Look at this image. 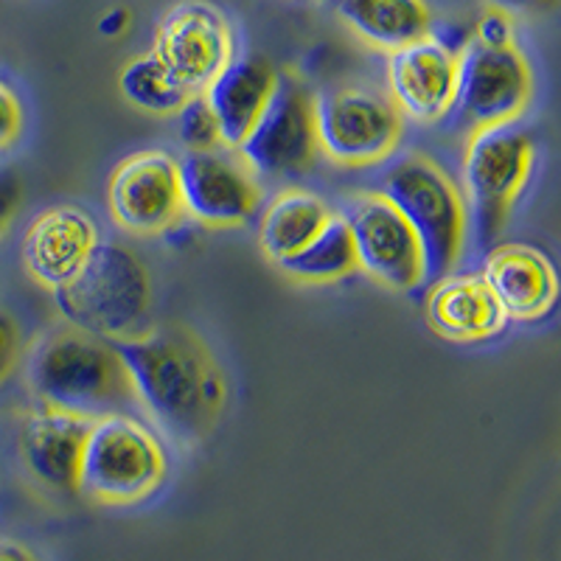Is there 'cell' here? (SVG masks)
Returning a JSON list of instances; mask_svg holds the SVG:
<instances>
[{"mask_svg": "<svg viewBox=\"0 0 561 561\" xmlns=\"http://www.w3.org/2000/svg\"><path fill=\"white\" fill-rule=\"evenodd\" d=\"M127 28H129V9L124 7H113L110 12L102 14V20H99V34H102V37H122Z\"/></svg>", "mask_w": 561, "mask_h": 561, "instance_id": "obj_29", "label": "cell"}, {"mask_svg": "<svg viewBox=\"0 0 561 561\" xmlns=\"http://www.w3.org/2000/svg\"><path fill=\"white\" fill-rule=\"evenodd\" d=\"M0 561H34V556L14 542H0Z\"/></svg>", "mask_w": 561, "mask_h": 561, "instance_id": "obj_31", "label": "cell"}, {"mask_svg": "<svg viewBox=\"0 0 561 561\" xmlns=\"http://www.w3.org/2000/svg\"><path fill=\"white\" fill-rule=\"evenodd\" d=\"M152 54L192 93H203L237 57L230 20L210 0H180L154 28Z\"/></svg>", "mask_w": 561, "mask_h": 561, "instance_id": "obj_10", "label": "cell"}, {"mask_svg": "<svg viewBox=\"0 0 561 561\" xmlns=\"http://www.w3.org/2000/svg\"><path fill=\"white\" fill-rule=\"evenodd\" d=\"M390 102L415 124H438L455 110L458 51L444 39L427 37L388 54Z\"/></svg>", "mask_w": 561, "mask_h": 561, "instance_id": "obj_14", "label": "cell"}, {"mask_svg": "<svg viewBox=\"0 0 561 561\" xmlns=\"http://www.w3.org/2000/svg\"><path fill=\"white\" fill-rule=\"evenodd\" d=\"M320 154L343 169H370L390 160L402 144L404 118L377 90L334 88L314 96Z\"/></svg>", "mask_w": 561, "mask_h": 561, "instance_id": "obj_7", "label": "cell"}, {"mask_svg": "<svg viewBox=\"0 0 561 561\" xmlns=\"http://www.w3.org/2000/svg\"><path fill=\"white\" fill-rule=\"evenodd\" d=\"M491 9H500L505 14H534L550 9L556 0H485Z\"/></svg>", "mask_w": 561, "mask_h": 561, "instance_id": "obj_30", "label": "cell"}, {"mask_svg": "<svg viewBox=\"0 0 561 561\" xmlns=\"http://www.w3.org/2000/svg\"><path fill=\"white\" fill-rule=\"evenodd\" d=\"M118 90L135 110L149 115H174L192 96V90H185L152 51L124 65L118 73Z\"/></svg>", "mask_w": 561, "mask_h": 561, "instance_id": "obj_23", "label": "cell"}, {"mask_svg": "<svg viewBox=\"0 0 561 561\" xmlns=\"http://www.w3.org/2000/svg\"><path fill=\"white\" fill-rule=\"evenodd\" d=\"M26 382L43 408L88 421L138 408L113 343L68 323L34 340L26 357Z\"/></svg>", "mask_w": 561, "mask_h": 561, "instance_id": "obj_2", "label": "cell"}, {"mask_svg": "<svg viewBox=\"0 0 561 561\" xmlns=\"http://www.w3.org/2000/svg\"><path fill=\"white\" fill-rule=\"evenodd\" d=\"M427 323L449 343H483L503 334V307L483 280V275H440L424 300Z\"/></svg>", "mask_w": 561, "mask_h": 561, "instance_id": "obj_18", "label": "cell"}, {"mask_svg": "<svg viewBox=\"0 0 561 561\" xmlns=\"http://www.w3.org/2000/svg\"><path fill=\"white\" fill-rule=\"evenodd\" d=\"M534 99V70L517 45L485 48L466 43L458 51L455 110L469 129L517 124Z\"/></svg>", "mask_w": 561, "mask_h": 561, "instance_id": "obj_9", "label": "cell"}, {"mask_svg": "<svg viewBox=\"0 0 561 561\" xmlns=\"http://www.w3.org/2000/svg\"><path fill=\"white\" fill-rule=\"evenodd\" d=\"M163 478L167 453L144 421L133 413L90 421L77 494L99 505H133L158 491Z\"/></svg>", "mask_w": 561, "mask_h": 561, "instance_id": "obj_5", "label": "cell"}, {"mask_svg": "<svg viewBox=\"0 0 561 561\" xmlns=\"http://www.w3.org/2000/svg\"><path fill=\"white\" fill-rule=\"evenodd\" d=\"M174 115H178V138L185 147V152H203V149L222 147L217 115H214L203 93H192Z\"/></svg>", "mask_w": 561, "mask_h": 561, "instance_id": "obj_24", "label": "cell"}, {"mask_svg": "<svg viewBox=\"0 0 561 561\" xmlns=\"http://www.w3.org/2000/svg\"><path fill=\"white\" fill-rule=\"evenodd\" d=\"M278 267L300 284H332L354 273L357 253L343 214H332L314 239H309L295 255L284 259Z\"/></svg>", "mask_w": 561, "mask_h": 561, "instance_id": "obj_22", "label": "cell"}, {"mask_svg": "<svg viewBox=\"0 0 561 561\" xmlns=\"http://www.w3.org/2000/svg\"><path fill=\"white\" fill-rule=\"evenodd\" d=\"M110 343L127 368L135 402L160 433L183 447L208 438L225 410L228 385L208 345L192 329L147 325Z\"/></svg>", "mask_w": 561, "mask_h": 561, "instance_id": "obj_1", "label": "cell"}, {"mask_svg": "<svg viewBox=\"0 0 561 561\" xmlns=\"http://www.w3.org/2000/svg\"><path fill=\"white\" fill-rule=\"evenodd\" d=\"M275 82H278V70L264 57L250 54V57H233V62L203 90V96L217 115L222 147H242V140L267 107Z\"/></svg>", "mask_w": 561, "mask_h": 561, "instance_id": "obj_19", "label": "cell"}, {"mask_svg": "<svg viewBox=\"0 0 561 561\" xmlns=\"http://www.w3.org/2000/svg\"><path fill=\"white\" fill-rule=\"evenodd\" d=\"M20 359V332L12 314L0 309V385L7 382Z\"/></svg>", "mask_w": 561, "mask_h": 561, "instance_id": "obj_28", "label": "cell"}, {"mask_svg": "<svg viewBox=\"0 0 561 561\" xmlns=\"http://www.w3.org/2000/svg\"><path fill=\"white\" fill-rule=\"evenodd\" d=\"M255 174L300 178L320 158L314 93L295 73H278L273 96L237 149Z\"/></svg>", "mask_w": 561, "mask_h": 561, "instance_id": "obj_8", "label": "cell"}, {"mask_svg": "<svg viewBox=\"0 0 561 561\" xmlns=\"http://www.w3.org/2000/svg\"><path fill=\"white\" fill-rule=\"evenodd\" d=\"M88 427V419L39 404L20 427V458L26 472L43 489L77 494Z\"/></svg>", "mask_w": 561, "mask_h": 561, "instance_id": "obj_17", "label": "cell"}, {"mask_svg": "<svg viewBox=\"0 0 561 561\" xmlns=\"http://www.w3.org/2000/svg\"><path fill=\"white\" fill-rule=\"evenodd\" d=\"M99 242V225L88 210L77 205H54L32 219L20 259L39 287L54 293L84 267Z\"/></svg>", "mask_w": 561, "mask_h": 561, "instance_id": "obj_15", "label": "cell"}, {"mask_svg": "<svg viewBox=\"0 0 561 561\" xmlns=\"http://www.w3.org/2000/svg\"><path fill=\"white\" fill-rule=\"evenodd\" d=\"M343 217L354 239L357 270L396 293L419 289L427 280L419 239L382 192L357 194Z\"/></svg>", "mask_w": 561, "mask_h": 561, "instance_id": "obj_11", "label": "cell"}, {"mask_svg": "<svg viewBox=\"0 0 561 561\" xmlns=\"http://www.w3.org/2000/svg\"><path fill=\"white\" fill-rule=\"evenodd\" d=\"M334 210L312 192L304 188H287L264 208L262 225H259V244L262 253L273 264L298 253L309 239H314L320 228L329 222Z\"/></svg>", "mask_w": 561, "mask_h": 561, "instance_id": "obj_21", "label": "cell"}, {"mask_svg": "<svg viewBox=\"0 0 561 561\" xmlns=\"http://www.w3.org/2000/svg\"><path fill=\"white\" fill-rule=\"evenodd\" d=\"M483 280L514 323H539L556 309L559 275L548 253L528 242H497L485 250Z\"/></svg>", "mask_w": 561, "mask_h": 561, "instance_id": "obj_16", "label": "cell"}, {"mask_svg": "<svg viewBox=\"0 0 561 561\" xmlns=\"http://www.w3.org/2000/svg\"><path fill=\"white\" fill-rule=\"evenodd\" d=\"M382 194L419 239L427 280L453 273L469 239L463 194L453 178L427 154L408 152L385 172Z\"/></svg>", "mask_w": 561, "mask_h": 561, "instance_id": "obj_4", "label": "cell"}, {"mask_svg": "<svg viewBox=\"0 0 561 561\" xmlns=\"http://www.w3.org/2000/svg\"><path fill=\"white\" fill-rule=\"evenodd\" d=\"M20 129H23V110H20L18 96L0 82V152L20 138Z\"/></svg>", "mask_w": 561, "mask_h": 561, "instance_id": "obj_27", "label": "cell"}, {"mask_svg": "<svg viewBox=\"0 0 561 561\" xmlns=\"http://www.w3.org/2000/svg\"><path fill=\"white\" fill-rule=\"evenodd\" d=\"M332 7L363 43L385 54L427 37L433 28L427 0H332Z\"/></svg>", "mask_w": 561, "mask_h": 561, "instance_id": "obj_20", "label": "cell"}, {"mask_svg": "<svg viewBox=\"0 0 561 561\" xmlns=\"http://www.w3.org/2000/svg\"><path fill=\"white\" fill-rule=\"evenodd\" d=\"M51 295L62 323L104 340H122L147 329L152 275L129 248L99 242L84 267Z\"/></svg>", "mask_w": 561, "mask_h": 561, "instance_id": "obj_3", "label": "cell"}, {"mask_svg": "<svg viewBox=\"0 0 561 561\" xmlns=\"http://www.w3.org/2000/svg\"><path fill=\"white\" fill-rule=\"evenodd\" d=\"M178 169L183 217H192L205 228H237L259 208L262 188L237 149L185 152Z\"/></svg>", "mask_w": 561, "mask_h": 561, "instance_id": "obj_12", "label": "cell"}, {"mask_svg": "<svg viewBox=\"0 0 561 561\" xmlns=\"http://www.w3.org/2000/svg\"><path fill=\"white\" fill-rule=\"evenodd\" d=\"M536 147L517 124L474 129L463 154V203L478 248L497 244L534 172Z\"/></svg>", "mask_w": 561, "mask_h": 561, "instance_id": "obj_6", "label": "cell"}, {"mask_svg": "<svg viewBox=\"0 0 561 561\" xmlns=\"http://www.w3.org/2000/svg\"><path fill=\"white\" fill-rule=\"evenodd\" d=\"M472 39L485 45V48H508V45H517L514 43V20H511V14L489 7L483 18L478 20Z\"/></svg>", "mask_w": 561, "mask_h": 561, "instance_id": "obj_25", "label": "cell"}, {"mask_svg": "<svg viewBox=\"0 0 561 561\" xmlns=\"http://www.w3.org/2000/svg\"><path fill=\"white\" fill-rule=\"evenodd\" d=\"M20 205H23V180L14 169H0V237L14 222Z\"/></svg>", "mask_w": 561, "mask_h": 561, "instance_id": "obj_26", "label": "cell"}, {"mask_svg": "<svg viewBox=\"0 0 561 561\" xmlns=\"http://www.w3.org/2000/svg\"><path fill=\"white\" fill-rule=\"evenodd\" d=\"M107 208L129 237H158L183 217L178 160L160 149L124 158L110 174Z\"/></svg>", "mask_w": 561, "mask_h": 561, "instance_id": "obj_13", "label": "cell"}]
</instances>
